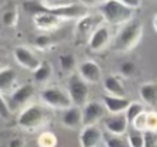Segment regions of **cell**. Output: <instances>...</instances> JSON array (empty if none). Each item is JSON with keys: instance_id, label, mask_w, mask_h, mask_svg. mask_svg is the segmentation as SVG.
Here are the masks:
<instances>
[{"instance_id": "6da1fadb", "label": "cell", "mask_w": 157, "mask_h": 147, "mask_svg": "<svg viewBox=\"0 0 157 147\" xmlns=\"http://www.w3.org/2000/svg\"><path fill=\"white\" fill-rule=\"evenodd\" d=\"M142 36H144V23L137 18H132L131 21L121 26V28L114 37L112 48L114 51H119V53L131 51L139 45V43L142 39Z\"/></svg>"}, {"instance_id": "7a4b0ae2", "label": "cell", "mask_w": 157, "mask_h": 147, "mask_svg": "<svg viewBox=\"0 0 157 147\" xmlns=\"http://www.w3.org/2000/svg\"><path fill=\"white\" fill-rule=\"evenodd\" d=\"M50 110L47 105L29 104L26 105L17 116V125L28 132L44 127L50 120Z\"/></svg>"}, {"instance_id": "3957f363", "label": "cell", "mask_w": 157, "mask_h": 147, "mask_svg": "<svg viewBox=\"0 0 157 147\" xmlns=\"http://www.w3.org/2000/svg\"><path fill=\"white\" fill-rule=\"evenodd\" d=\"M103 20L113 26H123L134 18L135 10L124 5L120 0H104L97 6Z\"/></svg>"}, {"instance_id": "277c9868", "label": "cell", "mask_w": 157, "mask_h": 147, "mask_svg": "<svg viewBox=\"0 0 157 147\" xmlns=\"http://www.w3.org/2000/svg\"><path fill=\"white\" fill-rule=\"evenodd\" d=\"M39 98L44 105L50 109H60L65 110L70 108L72 100L69 96L67 89H63L60 87H45L39 92Z\"/></svg>"}, {"instance_id": "5b68a950", "label": "cell", "mask_w": 157, "mask_h": 147, "mask_svg": "<svg viewBox=\"0 0 157 147\" xmlns=\"http://www.w3.org/2000/svg\"><path fill=\"white\" fill-rule=\"evenodd\" d=\"M103 21L104 20L99 12H97L94 15L87 13L86 16L77 20L76 26H75V32H74L75 44L81 45L85 42H88L90 37L96 31V28L99 27L101 24H103Z\"/></svg>"}, {"instance_id": "8992f818", "label": "cell", "mask_w": 157, "mask_h": 147, "mask_svg": "<svg viewBox=\"0 0 157 147\" xmlns=\"http://www.w3.org/2000/svg\"><path fill=\"white\" fill-rule=\"evenodd\" d=\"M67 92L74 105L82 108L88 102L90 88L87 86V82L78 74H70V77L67 80Z\"/></svg>"}, {"instance_id": "52a82bcc", "label": "cell", "mask_w": 157, "mask_h": 147, "mask_svg": "<svg viewBox=\"0 0 157 147\" xmlns=\"http://www.w3.org/2000/svg\"><path fill=\"white\" fill-rule=\"evenodd\" d=\"M105 107L103 103L98 100H90L82 107V121L83 126L86 125H97V123L104 118L105 115Z\"/></svg>"}, {"instance_id": "ba28073f", "label": "cell", "mask_w": 157, "mask_h": 147, "mask_svg": "<svg viewBox=\"0 0 157 147\" xmlns=\"http://www.w3.org/2000/svg\"><path fill=\"white\" fill-rule=\"evenodd\" d=\"M13 56H15V60L17 61V64L23 67V69H27L29 71H34L39 65H40V60L39 58L27 47L25 45H17L15 49H13Z\"/></svg>"}, {"instance_id": "9c48e42d", "label": "cell", "mask_w": 157, "mask_h": 147, "mask_svg": "<svg viewBox=\"0 0 157 147\" xmlns=\"http://www.w3.org/2000/svg\"><path fill=\"white\" fill-rule=\"evenodd\" d=\"M110 39H112L110 28L107 24H101L92 33L87 44H88V48H90L91 51L98 53V51H102L103 49H105L109 45Z\"/></svg>"}, {"instance_id": "30bf717a", "label": "cell", "mask_w": 157, "mask_h": 147, "mask_svg": "<svg viewBox=\"0 0 157 147\" xmlns=\"http://www.w3.org/2000/svg\"><path fill=\"white\" fill-rule=\"evenodd\" d=\"M77 74L87 83H98L103 77L101 66L93 60H85L80 62L77 66Z\"/></svg>"}, {"instance_id": "8fae6325", "label": "cell", "mask_w": 157, "mask_h": 147, "mask_svg": "<svg viewBox=\"0 0 157 147\" xmlns=\"http://www.w3.org/2000/svg\"><path fill=\"white\" fill-rule=\"evenodd\" d=\"M129 121L124 113L120 114H110L109 116L104 118V127L108 134L123 136L128 131Z\"/></svg>"}, {"instance_id": "7c38bea8", "label": "cell", "mask_w": 157, "mask_h": 147, "mask_svg": "<svg viewBox=\"0 0 157 147\" xmlns=\"http://www.w3.org/2000/svg\"><path fill=\"white\" fill-rule=\"evenodd\" d=\"M34 92H36L34 85L23 83L17 88H15L10 94V104L13 105L15 108L25 107L29 102V99L34 96Z\"/></svg>"}, {"instance_id": "4fadbf2b", "label": "cell", "mask_w": 157, "mask_h": 147, "mask_svg": "<svg viewBox=\"0 0 157 147\" xmlns=\"http://www.w3.org/2000/svg\"><path fill=\"white\" fill-rule=\"evenodd\" d=\"M102 140H103V134L97 125L83 126L78 136L81 147H98Z\"/></svg>"}, {"instance_id": "5bb4252c", "label": "cell", "mask_w": 157, "mask_h": 147, "mask_svg": "<svg viewBox=\"0 0 157 147\" xmlns=\"http://www.w3.org/2000/svg\"><path fill=\"white\" fill-rule=\"evenodd\" d=\"M33 17V24L34 27H37L40 31H54L58 29L61 23L64 22V20H61L60 17L50 13V12H39L32 16Z\"/></svg>"}, {"instance_id": "9a60e30c", "label": "cell", "mask_w": 157, "mask_h": 147, "mask_svg": "<svg viewBox=\"0 0 157 147\" xmlns=\"http://www.w3.org/2000/svg\"><path fill=\"white\" fill-rule=\"evenodd\" d=\"M103 105L105 107L107 111L109 114H120L125 113L129 104L131 103L126 97H119V96H110L105 94L102 97Z\"/></svg>"}, {"instance_id": "2e32d148", "label": "cell", "mask_w": 157, "mask_h": 147, "mask_svg": "<svg viewBox=\"0 0 157 147\" xmlns=\"http://www.w3.org/2000/svg\"><path fill=\"white\" fill-rule=\"evenodd\" d=\"M61 123L67 129H77L83 125L82 121V108L77 105H71L70 108L63 110Z\"/></svg>"}, {"instance_id": "e0dca14e", "label": "cell", "mask_w": 157, "mask_h": 147, "mask_svg": "<svg viewBox=\"0 0 157 147\" xmlns=\"http://www.w3.org/2000/svg\"><path fill=\"white\" fill-rule=\"evenodd\" d=\"M103 87L110 96H119L125 97V86L121 81V78L117 75H108L103 80Z\"/></svg>"}, {"instance_id": "ac0fdd59", "label": "cell", "mask_w": 157, "mask_h": 147, "mask_svg": "<svg viewBox=\"0 0 157 147\" xmlns=\"http://www.w3.org/2000/svg\"><path fill=\"white\" fill-rule=\"evenodd\" d=\"M139 94L142 102L147 105H157V83L156 82H145L140 86Z\"/></svg>"}, {"instance_id": "d6986e66", "label": "cell", "mask_w": 157, "mask_h": 147, "mask_svg": "<svg viewBox=\"0 0 157 147\" xmlns=\"http://www.w3.org/2000/svg\"><path fill=\"white\" fill-rule=\"evenodd\" d=\"M17 80V72L10 66L0 67V92L10 89Z\"/></svg>"}, {"instance_id": "ffe728a7", "label": "cell", "mask_w": 157, "mask_h": 147, "mask_svg": "<svg viewBox=\"0 0 157 147\" xmlns=\"http://www.w3.org/2000/svg\"><path fill=\"white\" fill-rule=\"evenodd\" d=\"M53 66L49 61H42L40 65L33 71V80L36 83L43 85L48 82L53 75Z\"/></svg>"}, {"instance_id": "44dd1931", "label": "cell", "mask_w": 157, "mask_h": 147, "mask_svg": "<svg viewBox=\"0 0 157 147\" xmlns=\"http://www.w3.org/2000/svg\"><path fill=\"white\" fill-rule=\"evenodd\" d=\"M58 61H59L60 69L64 72H69V74H72L74 70L78 66L77 61H76V56L74 54H71V53H66V54L59 55Z\"/></svg>"}, {"instance_id": "7402d4cb", "label": "cell", "mask_w": 157, "mask_h": 147, "mask_svg": "<svg viewBox=\"0 0 157 147\" xmlns=\"http://www.w3.org/2000/svg\"><path fill=\"white\" fill-rule=\"evenodd\" d=\"M18 21V12L16 7H9L1 13V23L4 27L12 28L17 24Z\"/></svg>"}, {"instance_id": "603a6c76", "label": "cell", "mask_w": 157, "mask_h": 147, "mask_svg": "<svg viewBox=\"0 0 157 147\" xmlns=\"http://www.w3.org/2000/svg\"><path fill=\"white\" fill-rule=\"evenodd\" d=\"M103 140L105 147H130L128 138L123 136H117L112 134H103Z\"/></svg>"}, {"instance_id": "cb8c5ba5", "label": "cell", "mask_w": 157, "mask_h": 147, "mask_svg": "<svg viewBox=\"0 0 157 147\" xmlns=\"http://www.w3.org/2000/svg\"><path fill=\"white\" fill-rule=\"evenodd\" d=\"M145 111V105L144 103H140V102H131L128 107V109L125 110V116L129 121V125H131V123L135 120V118L137 115H140L141 113Z\"/></svg>"}, {"instance_id": "d4e9b609", "label": "cell", "mask_w": 157, "mask_h": 147, "mask_svg": "<svg viewBox=\"0 0 157 147\" xmlns=\"http://www.w3.org/2000/svg\"><path fill=\"white\" fill-rule=\"evenodd\" d=\"M56 143H58V140L53 132L44 131L38 137V146L39 147H55Z\"/></svg>"}, {"instance_id": "484cf974", "label": "cell", "mask_w": 157, "mask_h": 147, "mask_svg": "<svg viewBox=\"0 0 157 147\" xmlns=\"http://www.w3.org/2000/svg\"><path fill=\"white\" fill-rule=\"evenodd\" d=\"M119 74L125 78H130L136 74V65L131 60H125L119 65Z\"/></svg>"}, {"instance_id": "4316f807", "label": "cell", "mask_w": 157, "mask_h": 147, "mask_svg": "<svg viewBox=\"0 0 157 147\" xmlns=\"http://www.w3.org/2000/svg\"><path fill=\"white\" fill-rule=\"evenodd\" d=\"M126 138L130 147H144V132L134 130L128 135Z\"/></svg>"}, {"instance_id": "83f0119b", "label": "cell", "mask_w": 157, "mask_h": 147, "mask_svg": "<svg viewBox=\"0 0 157 147\" xmlns=\"http://www.w3.org/2000/svg\"><path fill=\"white\" fill-rule=\"evenodd\" d=\"M131 126L136 131L145 132L146 131V126H147V111L145 110L144 113H141L140 115H137L135 118V120L131 123Z\"/></svg>"}, {"instance_id": "f1b7e54d", "label": "cell", "mask_w": 157, "mask_h": 147, "mask_svg": "<svg viewBox=\"0 0 157 147\" xmlns=\"http://www.w3.org/2000/svg\"><path fill=\"white\" fill-rule=\"evenodd\" d=\"M52 44H53V39L48 34H44L43 33V34H39V36H37L34 38V45L38 49H42V50L48 49V48H50Z\"/></svg>"}, {"instance_id": "f546056e", "label": "cell", "mask_w": 157, "mask_h": 147, "mask_svg": "<svg viewBox=\"0 0 157 147\" xmlns=\"http://www.w3.org/2000/svg\"><path fill=\"white\" fill-rule=\"evenodd\" d=\"M144 147H157V132L156 131L144 132Z\"/></svg>"}, {"instance_id": "4dcf8cb0", "label": "cell", "mask_w": 157, "mask_h": 147, "mask_svg": "<svg viewBox=\"0 0 157 147\" xmlns=\"http://www.w3.org/2000/svg\"><path fill=\"white\" fill-rule=\"evenodd\" d=\"M146 131H156L157 132V111H155V110L147 111Z\"/></svg>"}, {"instance_id": "1f68e13d", "label": "cell", "mask_w": 157, "mask_h": 147, "mask_svg": "<svg viewBox=\"0 0 157 147\" xmlns=\"http://www.w3.org/2000/svg\"><path fill=\"white\" fill-rule=\"evenodd\" d=\"M11 116V109H10V104L5 100V98L1 96L0 93V118L4 120H7Z\"/></svg>"}, {"instance_id": "d6a6232c", "label": "cell", "mask_w": 157, "mask_h": 147, "mask_svg": "<svg viewBox=\"0 0 157 147\" xmlns=\"http://www.w3.org/2000/svg\"><path fill=\"white\" fill-rule=\"evenodd\" d=\"M7 147H26V141L21 137H13L9 141Z\"/></svg>"}, {"instance_id": "836d02e7", "label": "cell", "mask_w": 157, "mask_h": 147, "mask_svg": "<svg viewBox=\"0 0 157 147\" xmlns=\"http://www.w3.org/2000/svg\"><path fill=\"white\" fill-rule=\"evenodd\" d=\"M124 5H126L128 7H130V9H134V10H136V9H139L140 6H141V4H142V0H120Z\"/></svg>"}, {"instance_id": "e575fe53", "label": "cell", "mask_w": 157, "mask_h": 147, "mask_svg": "<svg viewBox=\"0 0 157 147\" xmlns=\"http://www.w3.org/2000/svg\"><path fill=\"white\" fill-rule=\"evenodd\" d=\"M82 5H85L86 7H93V6H98L99 4H102L104 0H78Z\"/></svg>"}, {"instance_id": "d590c367", "label": "cell", "mask_w": 157, "mask_h": 147, "mask_svg": "<svg viewBox=\"0 0 157 147\" xmlns=\"http://www.w3.org/2000/svg\"><path fill=\"white\" fill-rule=\"evenodd\" d=\"M44 5H47V6H54V5H59L58 2L60 1V0H40Z\"/></svg>"}, {"instance_id": "8d00e7d4", "label": "cell", "mask_w": 157, "mask_h": 147, "mask_svg": "<svg viewBox=\"0 0 157 147\" xmlns=\"http://www.w3.org/2000/svg\"><path fill=\"white\" fill-rule=\"evenodd\" d=\"M152 26H153L155 31L157 32V13H156V15H155V17H153V21H152Z\"/></svg>"}, {"instance_id": "74e56055", "label": "cell", "mask_w": 157, "mask_h": 147, "mask_svg": "<svg viewBox=\"0 0 157 147\" xmlns=\"http://www.w3.org/2000/svg\"><path fill=\"white\" fill-rule=\"evenodd\" d=\"M2 61H4V60H2V58H1V56H0V66H1V65H2Z\"/></svg>"}]
</instances>
